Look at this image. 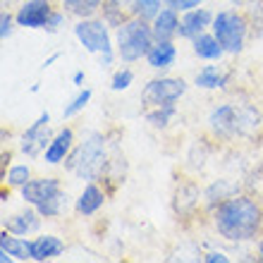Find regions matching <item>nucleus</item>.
<instances>
[{"instance_id":"nucleus-13","label":"nucleus","mask_w":263,"mask_h":263,"mask_svg":"<svg viewBox=\"0 0 263 263\" xmlns=\"http://www.w3.org/2000/svg\"><path fill=\"white\" fill-rule=\"evenodd\" d=\"M72 148H74V129H72V127H63L60 132H55L50 146L46 148V153H43V160H46L48 165H58V163H63V160L67 158Z\"/></svg>"},{"instance_id":"nucleus-9","label":"nucleus","mask_w":263,"mask_h":263,"mask_svg":"<svg viewBox=\"0 0 263 263\" xmlns=\"http://www.w3.org/2000/svg\"><path fill=\"white\" fill-rule=\"evenodd\" d=\"M203 203V192L199 189L194 180H182L175 189L173 196V211L180 218H189L199 211V206Z\"/></svg>"},{"instance_id":"nucleus-14","label":"nucleus","mask_w":263,"mask_h":263,"mask_svg":"<svg viewBox=\"0 0 263 263\" xmlns=\"http://www.w3.org/2000/svg\"><path fill=\"white\" fill-rule=\"evenodd\" d=\"M180 12L173 10V7H163L158 12V17L151 22V29H153V36L156 41H173L177 36V29H180Z\"/></svg>"},{"instance_id":"nucleus-36","label":"nucleus","mask_w":263,"mask_h":263,"mask_svg":"<svg viewBox=\"0 0 263 263\" xmlns=\"http://www.w3.org/2000/svg\"><path fill=\"white\" fill-rule=\"evenodd\" d=\"M60 55H63V53H53V55H50V58H46V60H43V63H41V69H48L50 65L55 63V60H58V58H60Z\"/></svg>"},{"instance_id":"nucleus-16","label":"nucleus","mask_w":263,"mask_h":263,"mask_svg":"<svg viewBox=\"0 0 263 263\" xmlns=\"http://www.w3.org/2000/svg\"><path fill=\"white\" fill-rule=\"evenodd\" d=\"M103 203H105V192L98 187L96 182H89L84 187V192L79 194V199H77V213L89 218V215L98 213L103 208Z\"/></svg>"},{"instance_id":"nucleus-12","label":"nucleus","mask_w":263,"mask_h":263,"mask_svg":"<svg viewBox=\"0 0 263 263\" xmlns=\"http://www.w3.org/2000/svg\"><path fill=\"white\" fill-rule=\"evenodd\" d=\"M60 189H63L60 187V180H55V177H39V180H29L24 187H20V192H22V199L27 201V203L39 206L46 199L55 196Z\"/></svg>"},{"instance_id":"nucleus-3","label":"nucleus","mask_w":263,"mask_h":263,"mask_svg":"<svg viewBox=\"0 0 263 263\" xmlns=\"http://www.w3.org/2000/svg\"><path fill=\"white\" fill-rule=\"evenodd\" d=\"M153 43H156V36H153L151 22L134 17V14L115 31V53L122 63H137L146 58Z\"/></svg>"},{"instance_id":"nucleus-20","label":"nucleus","mask_w":263,"mask_h":263,"mask_svg":"<svg viewBox=\"0 0 263 263\" xmlns=\"http://www.w3.org/2000/svg\"><path fill=\"white\" fill-rule=\"evenodd\" d=\"M0 249L7 251L14 261H31V239H22L20 235H12L3 230L0 235Z\"/></svg>"},{"instance_id":"nucleus-6","label":"nucleus","mask_w":263,"mask_h":263,"mask_svg":"<svg viewBox=\"0 0 263 263\" xmlns=\"http://www.w3.org/2000/svg\"><path fill=\"white\" fill-rule=\"evenodd\" d=\"M187 93V82L177 77H158L144 86L141 91V103L144 108H163V105H175Z\"/></svg>"},{"instance_id":"nucleus-37","label":"nucleus","mask_w":263,"mask_h":263,"mask_svg":"<svg viewBox=\"0 0 263 263\" xmlns=\"http://www.w3.org/2000/svg\"><path fill=\"white\" fill-rule=\"evenodd\" d=\"M72 84H74V86H84V72H82V69H77V72H74Z\"/></svg>"},{"instance_id":"nucleus-29","label":"nucleus","mask_w":263,"mask_h":263,"mask_svg":"<svg viewBox=\"0 0 263 263\" xmlns=\"http://www.w3.org/2000/svg\"><path fill=\"white\" fill-rule=\"evenodd\" d=\"M91 96H93V91L91 89H84V91H79L74 98H72V103L69 105H65V110H63V120H69V118H74L77 112H82L86 105H89V101H91Z\"/></svg>"},{"instance_id":"nucleus-18","label":"nucleus","mask_w":263,"mask_h":263,"mask_svg":"<svg viewBox=\"0 0 263 263\" xmlns=\"http://www.w3.org/2000/svg\"><path fill=\"white\" fill-rule=\"evenodd\" d=\"M41 218L43 215L39 211H22V213H14L5 220V230L12 232V235H29V232H36L41 228Z\"/></svg>"},{"instance_id":"nucleus-8","label":"nucleus","mask_w":263,"mask_h":263,"mask_svg":"<svg viewBox=\"0 0 263 263\" xmlns=\"http://www.w3.org/2000/svg\"><path fill=\"white\" fill-rule=\"evenodd\" d=\"M208 129L215 139L230 141L237 137V105L232 103H222L218 108L211 110L208 115Z\"/></svg>"},{"instance_id":"nucleus-27","label":"nucleus","mask_w":263,"mask_h":263,"mask_svg":"<svg viewBox=\"0 0 263 263\" xmlns=\"http://www.w3.org/2000/svg\"><path fill=\"white\" fill-rule=\"evenodd\" d=\"M177 115V105H163V108H148V110L144 112L146 122L151 127H156V129H165L167 125H170V120Z\"/></svg>"},{"instance_id":"nucleus-21","label":"nucleus","mask_w":263,"mask_h":263,"mask_svg":"<svg viewBox=\"0 0 263 263\" xmlns=\"http://www.w3.org/2000/svg\"><path fill=\"white\" fill-rule=\"evenodd\" d=\"M192 48H194L196 58L201 60H220L225 55V48L220 46V41L213 34H199L196 39H192Z\"/></svg>"},{"instance_id":"nucleus-39","label":"nucleus","mask_w":263,"mask_h":263,"mask_svg":"<svg viewBox=\"0 0 263 263\" xmlns=\"http://www.w3.org/2000/svg\"><path fill=\"white\" fill-rule=\"evenodd\" d=\"M258 261H263V235L258 239Z\"/></svg>"},{"instance_id":"nucleus-15","label":"nucleus","mask_w":263,"mask_h":263,"mask_svg":"<svg viewBox=\"0 0 263 263\" xmlns=\"http://www.w3.org/2000/svg\"><path fill=\"white\" fill-rule=\"evenodd\" d=\"M242 192L239 187V182H232V180H215L213 184H208L206 192H203V208H206L208 213L213 211L218 203H222L225 199L230 196H235Z\"/></svg>"},{"instance_id":"nucleus-11","label":"nucleus","mask_w":263,"mask_h":263,"mask_svg":"<svg viewBox=\"0 0 263 263\" xmlns=\"http://www.w3.org/2000/svg\"><path fill=\"white\" fill-rule=\"evenodd\" d=\"M215 14L206 7H194V10H187V12H182V20H180V29H177V36L180 39H196L199 34H203L211 24H213Z\"/></svg>"},{"instance_id":"nucleus-23","label":"nucleus","mask_w":263,"mask_h":263,"mask_svg":"<svg viewBox=\"0 0 263 263\" xmlns=\"http://www.w3.org/2000/svg\"><path fill=\"white\" fill-rule=\"evenodd\" d=\"M261 127V112L254 105H237V137H249Z\"/></svg>"},{"instance_id":"nucleus-30","label":"nucleus","mask_w":263,"mask_h":263,"mask_svg":"<svg viewBox=\"0 0 263 263\" xmlns=\"http://www.w3.org/2000/svg\"><path fill=\"white\" fill-rule=\"evenodd\" d=\"M29 180H31V170H29V165H12L5 175L7 187H24Z\"/></svg>"},{"instance_id":"nucleus-22","label":"nucleus","mask_w":263,"mask_h":263,"mask_svg":"<svg viewBox=\"0 0 263 263\" xmlns=\"http://www.w3.org/2000/svg\"><path fill=\"white\" fill-rule=\"evenodd\" d=\"M228 77L218 65H206V67H201L196 72V79L194 84L199 89H206V91H213V89H225V84H228Z\"/></svg>"},{"instance_id":"nucleus-5","label":"nucleus","mask_w":263,"mask_h":263,"mask_svg":"<svg viewBox=\"0 0 263 263\" xmlns=\"http://www.w3.org/2000/svg\"><path fill=\"white\" fill-rule=\"evenodd\" d=\"M211 29H213V36L225 48V53L237 55V53L244 50V43H247V36H249V20L242 12H237V10H220L215 14Z\"/></svg>"},{"instance_id":"nucleus-24","label":"nucleus","mask_w":263,"mask_h":263,"mask_svg":"<svg viewBox=\"0 0 263 263\" xmlns=\"http://www.w3.org/2000/svg\"><path fill=\"white\" fill-rule=\"evenodd\" d=\"M103 7V0H63V10L79 20H91Z\"/></svg>"},{"instance_id":"nucleus-25","label":"nucleus","mask_w":263,"mask_h":263,"mask_svg":"<svg viewBox=\"0 0 263 263\" xmlns=\"http://www.w3.org/2000/svg\"><path fill=\"white\" fill-rule=\"evenodd\" d=\"M101 12H103V20L108 22V27H115V29H118L120 24H125L132 17V10L122 5V0H103Z\"/></svg>"},{"instance_id":"nucleus-26","label":"nucleus","mask_w":263,"mask_h":263,"mask_svg":"<svg viewBox=\"0 0 263 263\" xmlns=\"http://www.w3.org/2000/svg\"><path fill=\"white\" fill-rule=\"evenodd\" d=\"M165 7V0H132V14L134 17H141L146 22H153L158 17V12Z\"/></svg>"},{"instance_id":"nucleus-38","label":"nucleus","mask_w":263,"mask_h":263,"mask_svg":"<svg viewBox=\"0 0 263 263\" xmlns=\"http://www.w3.org/2000/svg\"><path fill=\"white\" fill-rule=\"evenodd\" d=\"M12 261H14V258L10 256L7 251H3V249H0V263H12Z\"/></svg>"},{"instance_id":"nucleus-35","label":"nucleus","mask_w":263,"mask_h":263,"mask_svg":"<svg viewBox=\"0 0 263 263\" xmlns=\"http://www.w3.org/2000/svg\"><path fill=\"white\" fill-rule=\"evenodd\" d=\"M201 261L203 263H230V256H225L222 251H208Z\"/></svg>"},{"instance_id":"nucleus-7","label":"nucleus","mask_w":263,"mask_h":263,"mask_svg":"<svg viewBox=\"0 0 263 263\" xmlns=\"http://www.w3.org/2000/svg\"><path fill=\"white\" fill-rule=\"evenodd\" d=\"M48 122H50V112L43 110L34 125L22 134L20 151L24 153V156H29V158H39L41 153H46V148H48L50 141H53V137H55V134L50 132Z\"/></svg>"},{"instance_id":"nucleus-1","label":"nucleus","mask_w":263,"mask_h":263,"mask_svg":"<svg viewBox=\"0 0 263 263\" xmlns=\"http://www.w3.org/2000/svg\"><path fill=\"white\" fill-rule=\"evenodd\" d=\"M215 232L228 242H251L263 235V206L249 194H235L211 211Z\"/></svg>"},{"instance_id":"nucleus-19","label":"nucleus","mask_w":263,"mask_h":263,"mask_svg":"<svg viewBox=\"0 0 263 263\" xmlns=\"http://www.w3.org/2000/svg\"><path fill=\"white\" fill-rule=\"evenodd\" d=\"M175 58H177V48L173 41H156L146 53V63L153 69H167L175 65Z\"/></svg>"},{"instance_id":"nucleus-4","label":"nucleus","mask_w":263,"mask_h":263,"mask_svg":"<svg viewBox=\"0 0 263 263\" xmlns=\"http://www.w3.org/2000/svg\"><path fill=\"white\" fill-rule=\"evenodd\" d=\"M74 36L79 39L84 48L89 53H96L101 58V65L103 67H110L112 60H115V46L110 41V31H108V22L105 20H79L74 24Z\"/></svg>"},{"instance_id":"nucleus-17","label":"nucleus","mask_w":263,"mask_h":263,"mask_svg":"<svg viewBox=\"0 0 263 263\" xmlns=\"http://www.w3.org/2000/svg\"><path fill=\"white\" fill-rule=\"evenodd\" d=\"M65 251V242L58 239L53 235H43L31 239V261H50V258H58Z\"/></svg>"},{"instance_id":"nucleus-33","label":"nucleus","mask_w":263,"mask_h":263,"mask_svg":"<svg viewBox=\"0 0 263 263\" xmlns=\"http://www.w3.org/2000/svg\"><path fill=\"white\" fill-rule=\"evenodd\" d=\"M65 10H53V14H50L48 24H46V31H50V34H55V31H60V27L65 24Z\"/></svg>"},{"instance_id":"nucleus-2","label":"nucleus","mask_w":263,"mask_h":263,"mask_svg":"<svg viewBox=\"0 0 263 263\" xmlns=\"http://www.w3.org/2000/svg\"><path fill=\"white\" fill-rule=\"evenodd\" d=\"M108 153H105V137L101 132H93L84 139L79 146H74L65 158V170L74 173L79 180L96 182L108 170Z\"/></svg>"},{"instance_id":"nucleus-31","label":"nucleus","mask_w":263,"mask_h":263,"mask_svg":"<svg viewBox=\"0 0 263 263\" xmlns=\"http://www.w3.org/2000/svg\"><path fill=\"white\" fill-rule=\"evenodd\" d=\"M132 82H134V72H132L129 67H122L118 69L115 74H112V82H110V89L112 91H125L132 86Z\"/></svg>"},{"instance_id":"nucleus-28","label":"nucleus","mask_w":263,"mask_h":263,"mask_svg":"<svg viewBox=\"0 0 263 263\" xmlns=\"http://www.w3.org/2000/svg\"><path fill=\"white\" fill-rule=\"evenodd\" d=\"M67 199H69L67 192H63V189H60L55 196H50V199H46L43 203H39V206H34V208L43 215V218H58V215L67 208Z\"/></svg>"},{"instance_id":"nucleus-34","label":"nucleus","mask_w":263,"mask_h":263,"mask_svg":"<svg viewBox=\"0 0 263 263\" xmlns=\"http://www.w3.org/2000/svg\"><path fill=\"white\" fill-rule=\"evenodd\" d=\"M12 36V14L10 12H3L0 14V39L7 41Z\"/></svg>"},{"instance_id":"nucleus-10","label":"nucleus","mask_w":263,"mask_h":263,"mask_svg":"<svg viewBox=\"0 0 263 263\" xmlns=\"http://www.w3.org/2000/svg\"><path fill=\"white\" fill-rule=\"evenodd\" d=\"M50 14H53L50 0H27V3L17 10L14 22H17L20 27H27V29H46Z\"/></svg>"},{"instance_id":"nucleus-32","label":"nucleus","mask_w":263,"mask_h":263,"mask_svg":"<svg viewBox=\"0 0 263 263\" xmlns=\"http://www.w3.org/2000/svg\"><path fill=\"white\" fill-rule=\"evenodd\" d=\"M203 0H165V7H173L177 12H187V10H194V7H201Z\"/></svg>"}]
</instances>
